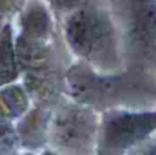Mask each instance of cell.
<instances>
[{
    "label": "cell",
    "mask_w": 156,
    "mask_h": 155,
    "mask_svg": "<svg viewBox=\"0 0 156 155\" xmlns=\"http://www.w3.org/2000/svg\"><path fill=\"white\" fill-rule=\"evenodd\" d=\"M156 131V111L108 113L101 125L99 150L116 153L133 147Z\"/></svg>",
    "instance_id": "2"
},
{
    "label": "cell",
    "mask_w": 156,
    "mask_h": 155,
    "mask_svg": "<svg viewBox=\"0 0 156 155\" xmlns=\"http://www.w3.org/2000/svg\"><path fill=\"white\" fill-rule=\"evenodd\" d=\"M22 36L36 40H45L51 30L49 15L43 5L33 3L25 10L21 18Z\"/></svg>",
    "instance_id": "6"
},
{
    "label": "cell",
    "mask_w": 156,
    "mask_h": 155,
    "mask_svg": "<svg viewBox=\"0 0 156 155\" xmlns=\"http://www.w3.org/2000/svg\"><path fill=\"white\" fill-rule=\"evenodd\" d=\"M16 147V133L8 121L0 120V154L14 153Z\"/></svg>",
    "instance_id": "9"
},
{
    "label": "cell",
    "mask_w": 156,
    "mask_h": 155,
    "mask_svg": "<svg viewBox=\"0 0 156 155\" xmlns=\"http://www.w3.org/2000/svg\"><path fill=\"white\" fill-rule=\"evenodd\" d=\"M2 19H3V16L0 15V29H2Z\"/></svg>",
    "instance_id": "12"
},
{
    "label": "cell",
    "mask_w": 156,
    "mask_h": 155,
    "mask_svg": "<svg viewBox=\"0 0 156 155\" xmlns=\"http://www.w3.org/2000/svg\"><path fill=\"white\" fill-rule=\"evenodd\" d=\"M45 125V120L44 115L41 114V111H33L29 113L27 117H25L22 120V122H19V129L18 135L19 139L22 140L25 146L32 147L36 142H38L41 136H43L44 129H36L37 126H44Z\"/></svg>",
    "instance_id": "8"
},
{
    "label": "cell",
    "mask_w": 156,
    "mask_h": 155,
    "mask_svg": "<svg viewBox=\"0 0 156 155\" xmlns=\"http://www.w3.org/2000/svg\"><path fill=\"white\" fill-rule=\"evenodd\" d=\"M23 0H0V15L14 14L21 10Z\"/></svg>",
    "instance_id": "10"
},
{
    "label": "cell",
    "mask_w": 156,
    "mask_h": 155,
    "mask_svg": "<svg viewBox=\"0 0 156 155\" xmlns=\"http://www.w3.org/2000/svg\"><path fill=\"white\" fill-rule=\"evenodd\" d=\"M18 77V62L12 43V29L4 25L0 29V87L11 84Z\"/></svg>",
    "instance_id": "5"
},
{
    "label": "cell",
    "mask_w": 156,
    "mask_h": 155,
    "mask_svg": "<svg viewBox=\"0 0 156 155\" xmlns=\"http://www.w3.org/2000/svg\"><path fill=\"white\" fill-rule=\"evenodd\" d=\"M93 115L85 109H66L54 120L52 139L66 150H83L94 133Z\"/></svg>",
    "instance_id": "3"
},
{
    "label": "cell",
    "mask_w": 156,
    "mask_h": 155,
    "mask_svg": "<svg viewBox=\"0 0 156 155\" xmlns=\"http://www.w3.org/2000/svg\"><path fill=\"white\" fill-rule=\"evenodd\" d=\"M55 3V5L60 8H71L74 5H77L81 0H52Z\"/></svg>",
    "instance_id": "11"
},
{
    "label": "cell",
    "mask_w": 156,
    "mask_h": 155,
    "mask_svg": "<svg viewBox=\"0 0 156 155\" xmlns=\"http://www.w3.org/2000/svg\"><path fill=\"white\" fill-rule=\"evenodd\" d=\"M29 109V98L23 88L4 85L0 89V120L10 121L19 118Z\"/></svg>",
    "instance_id": "7"
},
{
    "label": "cell",
    "mask_w": 156,
    "mask_h": 155,
    "mask_svg": "<svg viewBox=\"0 0 156 155\" xmlns=\"http://www.w3.org/2000/svg\"><path fill=\"white\" fill-rule=\"evenodd\" d=\"M66 38L77 55L99 67L118 62V43L111 19L97 8H80L67 18Z\"/></svg>",
    "instance_id": "1"
},
{
    "label": "cell",
    "mask_w": 156,
    "mask_h": 155,
    "mask_svg": "<svg viewBox=\"0 0 156 155\" xmlns=\"http://www.w3.org/2000/svg\"><path fill=\"white\" fill-rule=\"evenodd\" d=\"M14 47L16 62L22 67L37 70L43 67L48 60V49L44 45V40H36L19 34Z\"/></svg>",
    "instance_id": "4"
}]
</instances>
